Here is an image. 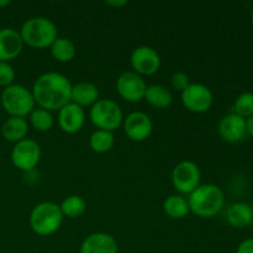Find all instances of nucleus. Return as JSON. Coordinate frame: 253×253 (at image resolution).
Masks as SVG:
<instances>
[{"label": "nucleus", "mask_w": 253, "mask_h": 253, "mask_svg": "<svg viewBox=\"0 0 253 253\" xmlns=\"http://www.w3.org/2000/svg\"><path fill=\"white\" fill-rule=\"evenodd\" d=\"M1 105L12 118H26L35 109V99L32 91L20 84H11L2 90Z\"/></svg>", "instance_id": "39448f33"}, {"label": "nucleus", "mask_w": 253, "mask_h": 253, "mask_svg": "<svg viewBox=\"0 0 253 253\" xmlns=\"http://www.w3.org/2000/svg\"><path fill=\"white\" fill-rule=\"evenodd\" d=\"M146 82L135 72H124L116 81V90L123 99L131 103H137L145 98Z\"/></svg>", "instance_id": "9d476101"}, {"label": "nucleus", "mask_w": 253, "mask_h": 253, "mask_svg": "<svg viewBox=\"0 0 253 253\" xmlns=\"http://www.w3.org/2000/svg\"><path fill=\"white\" fill-rule=\"evenodd\" d=\"M15 79V71L9 62H0V86H10Z\"/></svg>", "instance_id": "bb28decb"}, {"label": "nucleus", "mask_w": 253, "mask_h": 253, "mask_svg": "<svg viewBox=\"0 0 253 253\" xmlns=\"http://www.w3.org/2000/svg\"><path fill=\"white\" fill-rule=\"evenodd\" d=\"M76 44L67 37H57L56 41L51 44V54L58 62L66 63L72 61L76 56Z\"/></svg>", "instance_id": "412c9836"}, {"label": "nucleus", "mask_w": 253, "mask_h": 253, "mask_svg": "<svg viewBox=\"0 0 253 253\" xmlns=\"http://www.w3.org/2000/svg\"><path fill=\"white\" fill-rule=\"evenodd\" d=\"M236 253H253V239H247L242 241L237 247Z\"/></svg>", "instance_id": "c85d7f7f"}, {"label": "nucleus", "mask_w": 253, "mask_h": 253, "mask_svg": "<svg viewBox=\"0 0 253 253\" xmlns=\"http://www.w3.org/2000/svg\"><path fill=\"white\" fill-rule=\"evenodd\" d=\"M19 32L24 43L34 48L51 47L58 37L56 24L43 16L31 17L25 21Z\"/></svg>", "instance_id": "7ed1b4c3"}, {"label": "nucleus", "mask_w": 253, "mask_h": 253, "mask_svg": "<svg viewBox=\"0 0 253 253\" xmlns=\"http://www.w3.org/2000/svg\"><path fill=\"white\" fill-rule=\"evenodd\" d=\"M116 240L105 232H95L89 235L82 242L81 253H118Z\"/></svg>", "instance_id": "dca6fc26"}, {"label": "nucleus", "mask_w": 253, "mask_h": 253, "mask_svg": "<svg viewBox=\"0 0 253 253\" xmlns=\"http://www.w3.org/2000/svg\"><path fill=\"white\" fill-rule=\"evenodd\" d=\"M226 219L231 226L242 229L251 224L253 219V210L249 204L235 203L227 209Z\"/></svg>", "instance_id": "6ab92c4d"}, {"label": "nucleus", "mask_w": 253, "mask_h": 253, "mask_svg": "<svg viewBox=\"0 0 253 253\" xmlns=\"http://www.w3.org/2000/svg\"><path fill=\"white\" fill-rule=\"evenodd\" d=\"M130 62L135 73L152 76L160 69L161 57L155 48L150 46L136 47L130 57Z\"/></svg>", "instance_id": "9b49d317"}, {"label": "nucleus", "mask_w": 253, "mask_h": 253, "mask_svg": "<svg viewBox=\"0 0 253 253\" xmlns=\"http://www.w3.org/2000/svg\"><path fill=\"white\" fill-rule=\"evenodd\" d=\"M246 126H247V133L253 137V115L246 119Z\"/></svg>", "instance_id": "c756f323"}, {"label": "nucleus", "mask_w": 253, "mask_h": 253, "mask_svg": "<svg viewBox=\"0 0 253 253\" xmlns=\"http://www.w3.org/2000/svg\"><path fill=\"white\" fill-rule=\"evenodd\" d=\"M27 132H29V124L24 118L10 116L1 127V133L5 140L14 143H17L26 138Z\"/></svg>", "instance_id": "a211bd4d"}, {"label": "nucleus", "mask_w": 253, "mask_h": 253, "mask_svg": "<svg viewBox=\"0 0 253 253\" xmlns=\"http://www.w3.org/2000/svg\"><path fill=\"white\" fill-rule=\"evenodd\" d=\"M10 1L9 0H4V1H0V6H5V5H9Z\"/></svg>", "instance_id": "2f4dec72"}, {"label": "nucleus", "mask_w": 253, "mask_h": 253, "mask_svg": "<svg viewBox=\"0 0 253 253\" xmlns=\"http://www.w3.org/2000/svg\"><path fill=\"white\" fill-rule=\"evenodd\" d=\"M24 41L19 31L10 27L0 30V62H10L22 51Z\"/></svg>", "instance_id": "2eb2a0df"}, {"label": "nucleus", "mask_w": 253, "mask_h": 253, "mask_svg": "<svg viewBox=\"0 0 253 253\" xmlns=\"http://www.w3.org/2000/svg\"><path fill=\"white\" fill-rule=\"evenodd\" d=\"M124 130L128 138L136 142H141L151 136L153 124L147 114L142 111H133L124 120Z\"/></svg>", "instance_id": "f8f14e48"}, {"label": "nucleus", "mask_w": 253, "mask_h": 253, "mask_svg": "<svg viewBox=\"0 0 253 253\" xmlns=\"http://www.w3.org/2000/svg\"><path fill=\"white\" fill-rule=\"evenodd\" d=\"M29 116L32 127L40 132L48 131L53 126V116L48 110H44L42 108H35Z\"/></svg>", "instance_id": "393cba45"}, {"label": "nucleus", "mask_w": 253, "mask_h": 253, "mask_svg": "<svg viewBox=\"0 0 253 253\" xmlns=\"http://www.w3.org/2000/svg\"><path fill=\"white\" fill-rule=\"evenodd\" d=\"M63 221V214L59 205L52 202L37 204L30 214V226L40 236H49L58 231Z\"/></svg>", "instance_id": "20e7f679"}, {"label": "nucleus", "mask_w": 253, "mask_h": 253, "mask_svg": "<svg viewBox=\"0 0 253 253\" xmlns=\"http://www.w3.org/2000/svg\"><path fill=\"white\" fill-rule=\"evenodd\" d=\"M163 210L172 219H182L189 214V204L188 199L182 195H170L163 203Z\"/></svg>", "instance_id": "4be33fe9"}, {"label": "nucleus", "mask_w": 253, "mask_h": 253, "mask_svg": "<svg viewBox=\"0 0 253 253\" xmlns=\"http://www.w3.org/2000/svg\"><path fill=\"white\" fill-rule=\"evenodd\" d=\"M234 113L244 119H249L253 115V93L245 91L237 96L234 105Z\"/></svg>", "instance_id": "a878e982"}, {"label": "nucleus", "mask_w": 253, "mask_h": 253, "mask_svg": "<svg viewBox=\"0 0 253 253\" xmlns=\"http://www.w3.org/2000/svg\"><path fill=\"white\" fill-rule=\"evenodd\" d=\"M41 147L36 141L31 138H24L15 143L11 151L12 165L20 170H32L40 162Z\"/></svg>", "instance_id": "6e6552de"}, {"label": "nucleus", "mask_w": 253, "mask_h": 253, "mask_svg": "<svg viewBox=\"0 0 253 253\" xmlns=\"http://www.w3.org/2000/svg\"><path fill=\"white\" fill-rule=\"evenodd\" d=\"M59 208H61L63 216L74 219V217L82 216L85 212L86 203L81 195H69L62 202Z\"/></svg>", "instance_id": "5701e85b"}, {"label": "nucleus", "mask_w": 253, "mask_h": 253, "mask_svg": "<svg viewBox=\"0 0 253 253\" xmlns=\"http://www.w3.org/2000/svg\"><path fill=\"white\" fill-rule=\"evenodd\" d=\"M106 4L108 5H111V6H123V5H126L127 2L125 1V0H121V1H114V0H110V1H106Z\"/></svg>", "instance_id": "7c9ffc66"}, {"label": "nucleus", "mask_w": 253, "mask_h": 253, "mask_svg": "<svg viewBox=\"0 0 253 253\" xmlns=\"http://www.w3.org/2000/svg\"><path fill=\"white\" fill-rule=\"evenodd\" d=\"M172 86L178 91H183L190 85V81L188 74H185L184 72H175L172 76Z\"/></svg>", "instance_id": "cd10ccee"}, {"label": "nucleus", "mask_w": 253, "mask_h": 253, "mask_svg": "<svg viewBox=\"0 0 253 253\" xmlns=\"http://www.w3.org/2000/svg\"><path fill=\"white\" fill-rule=\"evenodd\" d=\"M143 99H146V101L150 105L158 109H163L172 104L173 95L169 89H167L166 86L160 85V84H153V85L146 88L145 98Z\"/></svg>", "instance_id": "aec40b11"}, {"label": "nucleus", "mask_w": 253, "mask_h": 253, "mask_svg": "<svg viewBox=\"0 0 253 253\" xmlns=\"http://www.w3.org/2000/svg\"><path fill=\"white\" fill-rule=\"evenodd\" d=\"M202 173L193 161H182L172 172V183L178 192L190 194L200 185Z\"/></svg>", "instance_id": "0eeeda50"}, {"label": "nucleus", "mask_w": 253, "mask_h": 253, "mask_svg": "<svg viewBox=\"0 0 253 253\" xmlns=\"http://www.w3.org/2000/svg\"><path fill=\"white\" fill-rule=\"evenodd\" d=\"M72 83L66 76L57 72H47L35 81L32 95L39 108L48 111L61 110L71 103Z\"/></svg>", "instance_id": "f257e3e1"}, {"label": "nucleus", "mask_w": 253, "mask_h": 253, "mask_svg": "<svg viewBox=\"0 0 253 253\" xmlns=\"http://www.w3.org/2000/svg\"><path fill=\"white\" fill-rule=\"evenodd\" d=\"M114 142H115L114 133L104 130H96L95 132L91 133L90 138H89V145H90L91 150L96 153H105L110 151L113 148Z\"/></svg>", "instance_id": "b1692460"}, {"label": "nucleus", "mask_w": 253, "mask_h": 253, "mask_svg": "<svg viewBox=\"0 0 253 253\" xmlns=\"http://www.w3.org/2000/svg\"><path fill=\"white\" fill-rule=\"evenodd\" d=\"M212 101V93L202 83H190V85L182 91L183 105L192 113H205L211 108Z\"/></svg>", "instance_id": "1a4fd4ad"}, {"label": "nucleus", "mask_w": 253, "mask_h": 253, "mask_svg": "<svg viewBox=\"0 0 253 253\" xmlns=\"http://www.w3.org/2000/svg\"><path fill=\"white\" fill-rule=\"evenodd\" d=\"M219 133L226 142L236 143L247 137L246 119L236 115L235 113L227 114L220 120Z\"/></svg>", "instance_id": "ddd939ff"}, {"label": "nucleus", "mask_w": 253, "mask_h": 253, "mask_svg": "<svg viewBox=\"0 0 253 253\" xmlns=\"http://www.w3.org/2000/svg\"><path fill=\"white\" fill-rule=\"evenodd\" d=\"M99 100V90L95 84L90 82H79L72 86L71 101L81 108L93 106Z\"/></svg>", "instance_id": "f3484780"}, {"label": "nucleus", "mask_w": 253, "mask_h": 253, "mask_svg": "<svg viewBox=\"0 0 253 253\" xmlns=\"http://www.w3.org/2000/svg\"><path fill=\"white\" fill-rule=\"evenodd\" d=\"M190 211L200 217H212L219 214L225 204L221 188L215 184H200L188 198Z\"/></svg>", "instance_id": "f03ea898"}, {"label": "nucleus", "mask_w": 253, "mask_h": 253, "mask_svg": "<svg viewBox=\"0 0 253 253\" xmlns=\"http://www.w3.org/2000/svg\"><path fill=\"white\" fill-rule=\"evenodd\" d=\"M85 121L84 109L74 103L67 104L58 111V125L67 133H76L83 127Z\"/></svg>", "instance_id": "4468645a"}, {"label": "nucleus", "mask_w": 253, "mask_h": 253, "mask_svg": "<svg viewBox=\"0 0 253 253\" xmlns=\"http://www.w3.org/2000/svg\"><path fill=\"white\" fill-rule=\"evenodd\" d=\"M90 120L99 130L113 132L123 125V110L114 100L100 99L91 106Z\"/></svg>", "instance_id": "423d86ee"}]
</instances>
